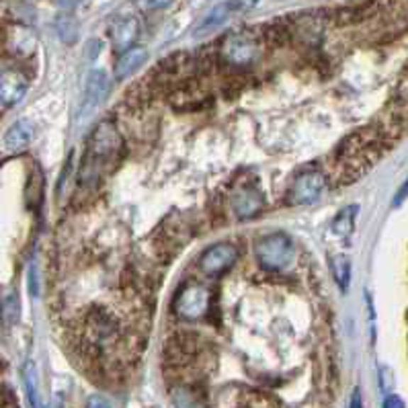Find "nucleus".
I'll use <instances>...</instances> for the list:
<instances>
[{
	"label": "nucleus",
	"instance_id": "1",
	"mask_svg": "<svg viewBox=\"0 0 408 408\" xmlns=\"http://www.w3.org/2000/svg\"><path fill=\"white\" fill-rule=\"evenodd\" d=\"M296 257L294 242L287 234H269L257 244V259L269 271H283L287 269Z\"/></svg>",
	"mask_w": 408,
	"mask_h": 408
},
{
	"label": "nucleus",
	"instance_id": "2",
	"mask_svg": "<svg viewBox=\"0 0 408 408\" xmlns=\"http://www.w3.org/2000/svg\"><path fill=\"white\" fill-rule=\"evenodd\" d=\"M175 308L187 320H197L209 308V294H207V290H205L204 285L191 283V285H187L185 290L179 294L177 302H175Z\"/></svg>",
	"mask_w": 408,
	"mask_h": 408
},
{
	"label": "nucleus",
	"instance_id": "3",
	"mask_svg": "<svg viewBox=\"0 0 408 408\" xmlns=\"http://www.w3.org/2000/svg\"><path fill=\"white\" fill-rule=\"evenodd\" d=\"M236 259H238L236 246L228 244V242H220L205 250L199 265H202V271L207 275H222L224 271H228L236 263Z\"/></svg>",
	"mask_w": 408,
	"mask_h": 408
},
{
	"label": "nucleus",
	"instance_id": "4",
	"mask_svg": "<svg viewBox=\"0 0 408 408\" xmlns=\"http://www.w3.org/2000/svg\"><path fill=\"white\" fill-rule=\"evenodd\" d=\"M322 191H324V177L316 170H310L297 177L292 187L290 199L296 205H310L320 199Z\"/></svg>",
	"mask_w": 408,
	"mask_h": 408
},
{
	"label": "nucleus",
	"instance_id": "5",
	"mask_svg": "<svg viewBox=\"0 0 408 408\" xmlns=\"http://www.w3.org/2000/svg\"><path fill=\"white\" fill-rule=\"evenodd\" d=\"M109 93V78L105 70H93L89 80H87V89H84V103L80 109V121L89 119L91 113L97 111V107L105 101V97Z\"/></svg>",
	"mask_w": 408,
	"mask_h": 408
},
{
	"label": "nucleus",
	"instance_id": "6",
	"mask_svg": "<svg viewBox=\"0 0 408 408\" xmlns=\"http://www.w3.org/2000/svg\"><path fill=\"white\" fill-rule=\"evenodd\" d=\"M29 89V82L19 70H4L0 75V105L2 107H15L25 97Z\"/></svg>",
	"mask_w": 408,
	"mask_h": 408
},
{
	"label": "nucleus",
	"instance_id": "7",
	"mask_svg": "<svg viewBox=\"0 0 408 408\" xmlns=\"http://www.w3.org/2000/svg\"><path fill=\"white\" fill-rule=\"evenodd\" d=\"M138 33H140V25H138V19L136 17H119V19L113 23L111 27V39L115 50L119 54L128 52L130 48H133L136 39H138Z\"/></svg>",
	"mask_w": 408,
	"mask_h": 408
},
{
	"label": "nucleus",
	"instance_id": "8",
	"mask_svg": "<svg viewBox=\"0 0 408 408\" xmlns=\"http://www.w3.org/2000/svg\"><path fill=\"white\" fill-rule=\"evenodd\" d=\"M35 138V128L29 119L15 121L4 133V150L9 152H23Z\"/></svg>",
	"mask_w": 408,
	"mask_h": 408
},
{
	"label": "nucleus",
	"instance_id": "9",
	"mask_svg": "<svg viewBox=\"0 0 408 408\" xmlns=\"http://www.w3.org/2000/svg\"><path fill=\"white\" fill-rule=\"evenodd\" d=\"M226 56L230 62L234 64H246L255 57L257 52V45L255 41L248 38V35H232V38L226 41V48H224Z\"/></svg>",
	"mask_w": 408,
	"mask_h": 408
},
{
	"label": "nucleus",
	"instance_id": "10",
	"mask_svg": "<svg viewBox=\"0 0 408 408\" xmlns=\"http://www.w3.org/2000/svg\"><path fill=\"white\" fill-rule=\"evenodd\" d=\"M148 60V52L144 50V48H130L128 52H123L119 60H117V64H115V78L117 80H123V78H128L131 76L144 62Z\"/></svg>",
	"mask_w": 408,
	"mask_h": 408
},
{
	"label": "nucleus",
	"instance_id": "11",
	"mask_svg": "<svg viewBox=\"0 0 408 408\" xmlns=\"http://www.w3.org/2000/svg\"><path fill=\"white\" fill-rule=\"evenodd\" d=\"M232 15H234V11H232L230 2L218 4L216 9H211V11L205 15V19L202 21V25L197 27V33H207V31H214V29L222 27L224 23L230 19Z\"/></svg>",
	"mask_w": 408,
	"mask_h": 408
},
{
	"label": "nucleus",
	"instance_id": "12",
	"mask_svg": "<svg viewBox=\"0 0 408 408\" xmlns=\"http://www.w3.org/2000/svg\"><path fill=\"white\" fill-rule=\"evenodd\" d=\"M331 269H333V277L338 290L345 294L349 287V279H351V260L347 255H334L331 259Z\"/></svg>",
	"mask_w": 408,
	"mask_h": 408
},
{
	"label": "nucleus",
	"instance_id": "13",
	"mask_svg": "<svg viewBox=\"0 0 408 408\" xmlns=\"http://www.w3.org/2000/svg\"><path fill=\"white\" fill-rule=\"evenodd\" d=\"M260 205H263V199H260L259 193H255V191H242L241 195L236 197V202H234L236 214H238L241 218L257 214L260 209Z\"/></svg>",
	"mask_w": 408,
	"mask_h": 408
},
{
	"label": "nucleus",
	"instance_id": "14",
	"mask_svg": "<svg viewBox=\"0 0 408 408\" xmlns=\"http://www.w3.org/2000/svg\"><path fill=\"white\" fill-rule=\"evenodd\" d=\"M23 377H25V390H27V396H29V402L33 408H43L41 404V396H39V386H38V371L35 365L29 361L23 370Z\"/></svg>",
	"mask_w": 408,
	"mask_h": 408
},
{
	"label": "nucleus",
	"instance_id": "15",
	"mask_svg": "<svg viewBox=\"0 0 408 408\" xmlns=\"http://www.w3.org/2000/svg\"><path fill=\"white\" fill-rule=\"evenodd\" d=\"M355 214H357V205H349L347 209H343L333 222V232L336 236H349L355 226Z\"/></svg>",
	"mask_w": 408,
	"mask_h": 408
},
{
	"label": "nucleus",
	"instance_id": "16",
	"mask_svg": "<svg viewBox=\"0 0 408 408\" xmlns=\"http://www.w3.org/2000/svg\"><path fill=\"white\" fill-rule=\"evenodd\" d=\"M175 404L177 408H199V400L195 398V394H191L189 390H179L175 392Z\"/></svg>",
	"mask_w": 408,
	"mask_h": 408
},
{
	"label": "nucleus",
	"instance_id": "17",
	"mask_svg": "<svg viewBox=\"0 0 408 408\" xmlns=\"http://www.w3.org/2000/svg\"><path fill=\"white\" fill-rule=\"evenodd\" d=\"M230 2V6H232V11L234 13H246V11H253L257 4H259V0H228Z\"/></svg>",
	"mask_w": 408,
	"mask_h": 408
},
{
	"label": "nucleus",
	"instance_id": "18",
	"mask_svg": "<svg viewBox=\"0 0 408 408\" xmlns=\"http://www.w3.org/2000/svg\"><path fill=\"white\" fill-rule=\"evenodd\" d=\"M384 408H407L404 407V400L396 394H390L388 398L384 400Z\"/></svg>",
	"mask_w": 408,
	"mask_h": 408
},
{
	"label": "nucleus",
	"instance_id": "19",
	"mask_svg": "<svg viewBox=\"0 0 408 408\" xmlns=\"http://www.w3.org/2000/svg\"><path fill=\"white\" fill-rule=\"evenodd\" d=\"M87 408H111V404L103 396H91L87 402Z\"/></svg>",
	"mask_w": 408,
	"mask_h": 408
},
{
	"label": "nucleus",
	"instance_id": "20",
	"mask_svg": "<svg viewBox=\"0 0 408 408\" xmlns=\"http://www.w3.org/2000/svg\"><path fill=\"white\" fill-rule=\"evenodd\" d=\"M175 0H142V4L146 6V9H152V11H156V9H165L168 4H172Z\"/></svg>",
	"mask_w": 408,
	"mask_h": 408
},
{
	"label": "nucleus",
	"instance_id": "21",
	"mask_svg": "<svg viewBox=\"0 0 408 408\" xmlns=\"http://www.w3.org/2000/svg\"><path fill=\"white\" fill-rule=\"evenodd\" d=\"M407 199H408V179H407V183L400 187V191L396 193V197H394V207L402 205Z\"/></svg>",
	"mask_w": 408,
	"mask_h": 408
},
{
	"label": "nucleus",
	"instance_id": "22",
	"mask_svg": "<svg viewBox=\"0 0 408 408\" xmlns=\"http://www.w3.org/2000/svg\"><path fill=\"white\" fill-rule=\"evenodd\" d=\"M349 408H363V400H361V392H359V390H353Z\"/></svg>",
	"mask_w": 408,
	"mask_h": 408
},
{
	"label": "nucleus",
	"instance_id": "23",
	"mask_svg": "<svg viewBox=\"0 0 408 408\" xmlns=\"http://www.w3.org/2000/svg\"><path fill=\"white\" fill-rule=\"evenodd\" d=\"M56 4H60V6H64V9H75V6H78L80 2H84V0H54Z\"/></svg>",
	"mask_w": 408,
	"mask_h": 408
}]
</instances>
